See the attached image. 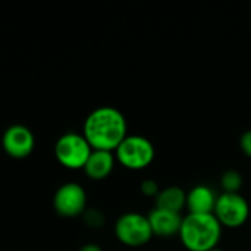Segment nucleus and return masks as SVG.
<instances>
[{"mask_svg": "<svg viewBox=\"0 0 251 251\" xmlns=\"http://www.w3.org/2000/svg\"><path fill=\"white\" fill-rule=\"evenodd\" d=\"M82 135L93 150L115 151L128 135V124L119 109L100 106L85 118Z\"/></svg>", "mask_w": 251, "mask_h": 251, "instance_id": "f257e3e1", "label": "nucleus"}, {"mask_svg": "<svg viewBox=\"0 0 251 251\" xmlns=\"http://www.w3.org/2000/svg\"><path fill=\"white\" fill-rule=\"evenodd\" d=\"M149 222L153 231V235L159 238H172L175 235H179L181 225H182V216L181 213L153 207L149 215Z\"/></svg>", "mask_w": 251, "mask_h": 251, "instance_id": "1a4fd4ad", "label": "nucleus"}, {"mask_svg": "<svg viewBox=\"0 0 251 251\" xmlns=\"http://www.w3.org/2000/svg\"><path fill=\"white\" fill-rule=\"evenodd\" d=\"M154 204L159 209L181 213L187 204V193L181 187H176V185L162 188L157 197L154 199Z\"/></svg>", "mask_w": 251, "mask_h": 251, "instance_id": "f8f14e48", "label": "nucleus"}, {"mask_svg": "<svg viewBox=\"0 0 251 251\" xmlns=\"http://www.w3.org/2000/svg\"><path fill=\"white\" fill-rule=\"evenodd\" d=\"M53 209L62 218H78L87 210V193L78 182L60 185L53 196Z\"/></svg>", "mask_w": 251, "mask_h": 251, "instance_id": "0eeeda50", "label": "nucleus"}, {"mask_svg": "<svg viewBox=\"0 0 251 251\" xmlns=\"http://www.w3.org/2000/svg\"><path fill=\"white\" fill-rule=\"evenodd\" d=\"M85 224L90 226V228H101L103 224H104V216L100 210L97 209H88L84 212L82 215Z\"/></svg>", "mask_w": 251, "mask_h": 251, "instance_id": "4468645a", "label": "nucleus"}, {"mask_svg": "<svg viewBox=\"0 0 251 251\" xmlns=\"http://www.w3.org/2000/svg\"><path fill=\"white\" fill-rule=\"evenodd\" d=\"M156 150L153 143L143 135H126V138L115 150L119 165L129 171H143L154 160Z\"/></svg>", "mask_w": 251, "mask_h": 251, "instance_id": "7ed1b4c3", "label": "nucleus"}, {"mask_svg": "<svg viewBox=\"0 0 251 251\" xmlns=\"http://www.w3.org/2000/svg\"><path fill=\"white\" fill-rule=\"evenodd\" d=\"M1 147L9 157L25 159L34 151L35 137L28 126L22 124H15L7 126L3 132Z\"/></svg>", "mask_w": 251, "mask_h": 251, "instance_id": "6e6552de", "label": "nucleus"}, {"mask_svg": "<svg viewBox=\"0 0 251 251\" xmlns=\"http://www.w3.org/2000/svg\"><path fill=\"white\" fill-rule=\"evenodd\" d=\"M222 225L213 213H188L182 219L178 237L187 251H212L218 249L222 238Z\"/></svg>", "mask_w": 251, "mask_h": 251, "instance_id": "f03ea898", "label": "nucleus"}, {"mask_svg": "<svg viewBox=\"0 0 251 251\" xmlns=\"http://www.w3.org/2000/svg\"><path fill=\"white\" fill-rule=\"evenodd\" d=\"M240 147H241L243 153L251 159V129H247L240 137Z\"/></svg>", "mask_w": 251, "mask_h": 251, "instance_id": "dca6fc26", "label": "nucleus"}, {"mask_svg": "<svg viewBox=\"0 0 251 251\" xmlns=\"http://www.w3.org/2000/svg\"><path fill=\"white\" fill-rule=\"evenodd\" d=\"M218 194L209 185L200 184L193 187L187 193V204L185 209L193 215H209L215 212Z\"/></svg>", "mask_w": 251, "mask_h": 251, "instance_id": "9d476101", "label": "nucleus"}, {"mask_svg": "<svg viewBox=\"0 0 251 251\" xmlns=\"http://www.w3.org/2000/svg\"><path fill=\"white\" fill-rule=\"evenodd\" d=\"M115 237L126 247H143L154 237L149 218L138 212L121 215L115 224Z\"/></svg>", "mask_w": 251, "mask_h": 251, "instance_id": "39448f33", "label": "nucleus"}, {"mask_svg": "<svg viewBox=\"0 0 251 251\" xmlns=\"http://www.w3.org/2000/svg\"><path fill=\"white\" fill-rule=\"evenodd\" d=\"M78 251H103V249L99 246V244H94V243H88V244H84Z\"/></svg>", "mask_w": 251, "mask_h": 251, "instance_id": "f3484780", "label": "nucleus"}, {"mask_svg": "<svg viewBox=\"0 0 251 251\" xmlns=\"http://www.w3.org/2000/svg\"><path fill=\"white\" fill-rule=\"evenodd\" d=\"M91 151L93 149L82 132H65L54 144V156L57 162L69 171L84 169Z\"/></svg>", "mask_w": 251, "mask_h": 251, "instance_id": "20e7f679", "label": "nucleus"}, {"mask_svg": "<svg viewBox=\"0 0 251 251\" xmlns=\"http://www.w3.org/2000/svg\"><path fill=\"white\" fill-rule=\"evenodd\" d=\"M115 163H116V157L113 151L93 150L82 171L90 179L103 181L112 174Z\"/></svg>", "mask_w": 251, "mask_h": 251, "instance_id": "9b49d317", "label": "nucleus"}, {"mask_svg": "<svg viewBox=\"0 0 251 251\" xmlns=\"http://www.w3.org/2000/svg\"><path fill=\"white\" fill-rule=\"evenodd\" d=\"M213 215L222 228L237 229L250 218V204L240 193H222L218 196Z\"/></svg>", "mask_w": 251, "mask_h": 251, "instance_id": "423d86ee", "label": "nucleus"}, {"mask_svg": "<svg viewBox=\"0 0 251 251\" xmlns=\"http://www.w3.org/2000/svg\"><path fill=\"white\" fill-rule=\"evenodd\" d=\"M243 184H244L243 175L238 171L229 169L225 171L221 176V187L224 193H240Z\"/></svg>", "mask_w": 251, "mask_h": 251, "instance_id": "ddd939ff", "label": "nucleus"}, {"mask_svg": "<svg viewBox=\"0 0 251 251\" xmlns=\"http://www.w3.org/2000/svg\"><path fill=\"white\" fill-rule=\"evenodd\" d=\"M250 19H251V15H250Z\"/></svg>", "mask_w": 251, "mask_h": 251, "instance_id": "6ab92c4d", "label": "nucleus"}, {"mask_svg": "<svg viewBox=\"0 0 251 251\" xmlns=\"http://www.w3.org/2000/svg\"><path fill=\"white\" fill-rule=\"evenodd\" d=\"M212 251H225V250H221V249H215V250H212Z\"/></svg>", "mask_w": 251, "mask_h": 251, "instance_id": "a211bd4d", "label": "nucleus"}, {"mask_svg": "<svg viewBox=\"0 0 251 251\" xmlns=\"http://www.w3.org/2000/svg\"><path fill=\"white\" fill-rule=\"evenodd\" d=\"M140 191L143 196L146 197H151V199H156L157 194L160 193V187L159 184L154 181V179H144L140 185Z\"/></svg>", "mask_w": 251, "mask_h": 251, "instance_id": "2eb2a0df", "label": "nucleus"}]
</instances>
